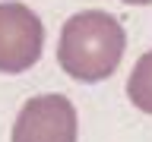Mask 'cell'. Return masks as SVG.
<instances>
[{
    "instance_id": "6da1fadb",
    "label": "cell",
    "mask_w": 152,
    "mask_h": 142,
    "mask_svg": "<svg viewBox=\"0 0 152 142\" xmlns=\"http://www.w3.org/2000/svg\"><path fill=\"white\" fill-rule=\"evenodd\" d=\"M127 35L104 9H83L64 22L57 41V63L79 82H102L121 66Z\"/></svg>"
},
{
    "instance_id": "7a4b0ae2",
    "label": "cell",
    "mask_w": 152,
    "mask_h": 142,
    "mask_svg": "<svg viewBox=\"0 0 152 142\" xmlns=\"http://www.w3.org/2000/svg\"><path fill=\"white\" fill-rule=\"evenodd\" d=\"M45 47V25L26 3H0V73H26Z\"/></svg>"
},
{
    "instance_id": "3957f363",
    "label": "cell",
    "mask_w": 152,
    "mask_h": 142,
    "mask_svg": "<svg viewBox=\"0 0 152 142\" xmlns=\"http://www.w3.org/2000/svg\"><path fill=\"white\" fill-rule=\"evenodd\" d=\"M76 107L64 95H35L13 123V142H76Z\"/></svg>"
},
{
    "instance_id": "277c9868",
    "label": "cell",
    "mask_w": 152,
    "mask_h": 142,
    "mask_svg": "<svg viewBox=\"0 0 152 142\" xmlns=\"http://www.w3.org/2000/svg\"><path fill=\"white\" fill-rule=\"evenodd\" d=\"M127 98L142 114H152V51H146L136 60L130 79H127Z\"/></svg>"
},
{
    "instance_id": "5b68a950",
    "label": "cell",
    "mask_w": 152,
    "mask_h": 142,
    "mask_svg": "<svg viewBox=\"0 0 152 142\" xmlns=\"http://www.w3.org/2000/svg\"><path fill=\"white\" fill-rule=\"evenodd\" d=\"M124 3H133V7H146V3H152V0H124Z\"/></svg>"
}]
</instances>
